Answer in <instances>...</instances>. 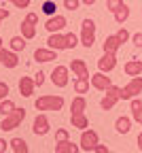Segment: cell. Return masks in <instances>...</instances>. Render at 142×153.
Listing matches in <instances>:
<instances>
[{
	"label": "cell",
	"instance_id": "cell-1",
	"mask_svg": "<svg viewBox=\"0 0 142 153\" xmlns=\"http://www.w3.org/2000/svg\"><path fill=\"white\" fill-rule=\"evenodd\" d=\"M36 111H62L64 108V98L62 96H40L34 102Z\"/></svg>",
	"mask_w": 142,
	"mask_h": 153
},
{
	"label": "cell",
	"instance_id": "cell-2",
	"mask_svg": "<svg viewBox=\"0 0 142 153\" xmlns=\"http://www.w3.org/2000/svg\"><path fill=\"white\" fill-rule=\"evenodd\" d=\"M24 119H26V108H15L11 115L2 117V121H0V130H2V132H11V130L21 126Z\"/></svg>",
	"mask_w": 142,
	"mask_h": 153
},
{
	"label": "cell",
	"instance_id": "cell-3",
	"mask_svg": "<svg viewBox=\"0 0 142 153\" xmlns=\"http://www.w3.org/2000/svg\"><path fill=\"white\" fill-rule=\"evenodd\" d=\"M95 43V22L93 19H83V26H81V45L91 49Z\"/></svg>",
	"mask_w": 142,
	"mask_h": 153
},
{
	"label": "cell",
	"instance_id": "cell-4",
	"mask_svg": "<svg viewBox=\"0 0 142 153\" xmlns=\"http://www.w3.org/2000/svg\"><path fill=\"white\" fill-rule=\"evenodd\" d=\"M140 91H142V76L138 74V76H132V81L125 87H121V100H132Z\"/></svg>",
	"mask_w": 142,
	"mask_h": 153
},
{
	"label": "cell",
	"instance_id": "cell-5",
	"mask_svg": "<svg viewBox=\"0 0 142 153\" xmlns=\"http://www.w3.org/2000/svg\"><path fill=\"white\" fill-rule=\"evenodd\" d=\"M100 145V136L93 130H83L81 134V149L83 151H95V147Z\"/></svg>",
	"mask_w": 142,
	"mask_h": 153
},
{
	"label": "cell",
	"instance_id": "cell-6",
	"mask_svg": "<svg viewBox=\"0 0 142 153\" xmlns=\"http://www.w3.org/2000/svg\"><path fill=\"white\" fill-rule=\"evenodd\" d=\"M68 72H70V66H55L51 70V83L55 87H66L68 85Z\"/></svg>",
	"mask_w": 142,
	"mask_h": 153
},
{
	"label": "cell",
	"instance_id": "cell-7",
	"mask_svg": "<svg viewBox=\"0 0 142 153\" xmlns=\"http://www.w3.org/2000/svg\"><path fill=\"white\" fill-rule=\"evenodd\" d=\"M47 45H49V49H55V51L70 49L68 36H66V34H62V32H53V34H49V38H47Z\"/></svg>",
	"mask_w": 142,
	"mask_h": 153
},
{
	"label": "cell",
	"instance_id": "cell-8",
	"mask_svg": "<svg viewBox=\"0 0 142 153\" xmlns=\"http://www.w3.org/2000/svg\"><path fill=\"white\" fill-rule=\"evenodd\" d=\"M66 26H68V19H66L64 15H53V17H49L47 22H45V28H47L49 34H53V32H62Z\"/></svg>",
	"mask_w": 142,
	"mask_h": 153
},
{
	"label": "cell",
	"instance_id": "cell-9",
	"mask_svg": "<svg viewBox=\"0 0 142 153\" xmlns=\"http://www.w3.org/2000/svg\"><path fill=\"white\" fill-rule=\"evenodd\" d=\"M49 117L45 113H38L36 115V119H34V123H32V132L36 134V136H45V134L49 132Z\"/></svg>",
	"mask_w": 142,
	"mask_h": 153
},
{
	"label": "cell",
	"instance_id": "cell-10",
	"mask_svg": "<svg viewBox=\"0 0 142 153\" xmlns=\"http://www.w3.org/2000/svg\"><path fill=\"white\" fill-rule=\"evenodd\" d=\"M110 85H112L110 76H106L102 70L95 72V74H91V87H95V89H100V91H106Z\"/></svg>",
	"mask_w": 142,
	"mask_h": 153
},
{
	"label": "cell",
	"instance_id": "cell-11",
	"mask_svg": "<svg viewBox=\"0 0 142 153\" xmlns=\"http://www.w3.org/2000/svg\"><path fill=\"white\" fill-rule=\"evenodd\" d=\"M70 70H72V74L78 76V79H89V81H91L89 68H87V64H85L83 60H72V62H70Z\"/></svg>",
	"mask_w": 142,
	"mask_h": 153
},
{
	"label": "cell",
	"instance_id": "cell-12",
	"mask_svg": "<svg viewBox=\"0 0 142 153\" xmlns=\"http://www.w3.org/2000/svg\"><path fill=\"white\" fill-rule=\"evenodd\" d=\"M0 64H4L7 68H15L17 64H19V60H17V51H9V49H0Z\"/></svg>",
	"mask_w": 142,
	"mask_h": 153
},
{
	"label": "cell",
	"instance_id": "cell-13",
	"mask_svg": "<svg viewBox=\"0 0 142 153\" xmlns=\"http://www.w3.org/2000/svg\"><path fill=\"white\" fill-rule=\"evenodd\" d=\"M115 66H117V53H104L98 60V68L102 72H110Z\"/></svg>",
	"mask_w": 142,
	"mask_h": 153
},
{
	"label": "cell",
	"instance_id": "cell-14",
	"mask_svg": "<svg viewBox=\"0 0 142 153\" xmlns=\"http://www.w3.org/2000/svg\"><path fill=\"white\" fill-rule=\"evenodd\" d=\"M34 89H36V83H34L32 76H21V79H19V94H21L24 98H30L34 94Z\"/></svg>",
	"mask_w": 142,
	"mask_h": 153
},
{
	"label": "cell",
	"instance_id": "cell-15",
	"mask_svg": "<svg viewBox=\"0 0 142 153\" xmlns=\"http://www.w3.org/2000/svg\"><path fill=\"white\" fill-rule=\"evenodd\" d=\"M121 45H123V43L119 41V36H117V34H110V36H106V38H104L102 49H104V53H117Z\"/></svg>",
	"mask_w": 142,
	"mask_h": 153
},
{
	"label": "cell",
	"instance_id": "cell-16",
	"mask_svg": "<svg viewBox=\"0 0 142 153\" xmlns=\"http://www.w3.org/2000/svg\"><path fill=\"white\" fill-rule=\"evenodd\" d=\"M34 60L36 62H53V60H57V51L55 49H36Z\"/></svg>",
	"mask_w": 142,
	"mask_h": 153
},
{
	"label": "cell",
	"instance_id": "cell-17",
	"mask_svg": "<svg viewBox=\"0 0 142 153\" xmlns=\"http://www.w3.org/2000/svg\"><path fill=\"white\" fill-rule=\"evenodd\" d=\"M78 151H81V145H74L70 138L62 140V143H55V153H78Z\"/></svg>",
	"mask_w": 142,
	"mask_h": 153
},
{
	"label": "cell",
	"instance_id": "cell-18",
	"mask_svg": "<svg viewBox=\"0 0 142 153\" xmlns=\"http://www.w3.org/2000/svg\"><path fill=\"white\" fill-rule=\"evenodd\" d=\"M123 70H125L127 76H138V74L142 72V62H140V60H129V62H125Z\"/></svg>",
	"mask_w": 142,
	"mask_h": 153
},
{
	"label": "cell",
	"instance_id": "cell-19",
	"mask_svg": "<svg viewBox=\"0 0 142 153\" xmlns=\"http://www.w3.org/2000/svg\"><path fill=\"white\" fill-rule=\"evenodd\" d=\"M85 108H87V100L83 98V96H76V98L72 100V104H70L72 115H83V113H85Z\"/></svg>",
	"mask_w": 142,
	"mask_h": 153
},
{
	"label": "cell",
	"instance_id": "cell-20",
	"mask_svg": "<svg viewBox=\"0 0 142 153\" xmlns=\"http://www.w3.org/2000/svg\"><path fill=\"white\" fill-rule=\"evenodd\" d=\"M70 123L76 130H87L89 128V119L85 117V113L83 115H70Z\"/></svg>",
	"mask_w": 142,
	"mask_h": 153
},
{
	"label": "cell",
	"instance_id": "cell-21",
	"mask_svg": "<svg viewBox=\"0 0 142 153\" xmlns=\"http://www.w3.org/2000/svg\"><path fill=\"white\" fill-rule=\"evenodd\" d=\"M21 36L28 38V41H30V38H34V36H36V24L24 19V22H21Z\"/></svg>",
	"mask_w": 142,
	"mask_h": 153
},
{
	"label": "cell",
	"instance_id": "cell-22",
	"mask_svg": "<svg viewBox=\"0 0 142 153\" xmlns=\"http://www.w3.org/2000/svg\"><path fill=\"white\" fill-rule=\"evenodd\" d=\"M115 130H117L119 134H127V132L132 130V119H129V117H119V119L115 121Z\"/></svg>",
	"mask_w": 142,
	"mask_h": 153
},
{
	"label": "cell",
	"instance_id": "cell-23",
	"mask_svg": "<svg viewBox=\"0 0 142 153\" xmlns=\"http://www.w3.org/2000/svg\"><path fill=\"white\" fill-rule=\"evenodd\" d=\"M119 100H121L119 96H115V94H106L104 98L100 100V106H102L104 111H110V108H115V104H117Z\"/></svg>",
	"mask_w": 142,
	"mask_h": 153
},
{
	"label": "cell",
	"instance_id": "cell-24",
	"mask_svg": "<svg viewBox=\"0 0 142 153\" xmlns=\"http://www.w3.org/2000/svg\"><path fill=\"white\" fill-rule=\"evenodd\" d=\"M129 106H132V117L140 123V119H142V100L132 98V100H129Z\"/></svg>",
	"mask_w": 142,
	"mask_h": 153
},
{
	"label": "cell",
	"instance_id": "cell-25",
	"mask_svg": "<svg viewBox=\"0 0 142 153\" xmlns=\"http://www.w3.org/2000/svg\"><path fill=\"white\" fill-rule=\"evenodd\" d=\"M11 147H13V153H28V143L19 136H15L11 140Z\"/></svg>",
	"mask_w": 142,
	"mask_h": 153
},
{
	"label": "cell",
	"instance_id": "cell-26",
	"mask_svg": "<svg viewBox=\"0 0 142 153\" xmlns=\"http://www.w3.org/2000/svg\"><path fill=\"white\" fill-rule=\"evenodd\" d=\"M74 91L78 94V96H83V94H87L89 91V79H74Z\"/></svg>",
	"mask_w": 142,
	"mask_h": 153
},
{
	"label": "cell",
	"instance_id": "cell-27",
	"mask_svg": "<svg viewBox=\"0 0 142 153\" xmlns=\"http://www.w3.org/2000/svg\"><path fill=\"white\" fill-rule=\"evenodd\" d=\"M15 108H17V106H15V102H13V100H9V98H4L2 102H0V115H2V117L11 115Z\"/></svg>",
	"mask_w": 142,
	"mask_h": 153
},
{
	"label": "cell",
	"instance_id": "cell-28",
	"mask_svg": "<svg viewBox=\"0 0 142 153\" xmlns=\"http://www.w3.org/2000/svg\"><path fill=\"white\" fill-rule=\"evenodd\" d=\"M127 17H129V7H127V4H123L119 11H115V22H117V24L127 22Z\"/></svg>",
	"mask_w": 142,
	"mask_h": 153
},
{
	"label": "cell",
	"instance_id": "cell-29",
	"mask_svg": "<svg viewBox=\"0 0 142 153\" xmlns=\"http://www.w3.org/2000/svg\"><path fill=\"white\" fill-rule=\"evenodd\" d=\"M40 11H43L47 17H53V15H57V13H55V11H57V4L53 2V0H45L43 7H40Z\"/></svg>",
	"mask_w": 142,
	"mask_h": 153
},
{
	"label": "cell",
	"instance_id": "cell-30",
	"mask_svg": "<svg viewBox=\"0 0 142 153\" xmlns=\"http://www.w3.org/2000/svg\"><path fill=\"white\" fill-rule=\"evenodd\" d=\"M26 41L28 38H24V36H13L11 38V49L13 51H24L26 49Z\"/></svg>",
	"mask_w": 142,
	"mask_h": 153
},
{
	"label": "cell",
	"instance_id": "cell-31",
	"mask_svg": "<svg viewBox=\"0 0 142 153\" xmlns=\"http://www.w3.org/2000/svg\"><path fill=\"white\" fill-rule=\"evenodd\" d=\"M125 2L123 0H106V9L110 11V13H115V11H119L121 7H123Z\"/></svg>",
	"mask_w": 142,
	"mask_h": 153
},
{
	"label": "cell",
	"instance_id": "cell-32",
	"mask_svg": "<svg viewBox=\"0 0 142 153\" xmlns=\"http://www.w3.org/2000/svg\"><path fill=\"white\" fill-rule=\"evenodd\" d=\"M81 4H83L81 0H64V9H68V11H76Z\"/></svg>",
	"mask_w": 142,
	"mask_h": 153
},
{
	"label": "cell",
	"instance_id": "cell-33",
	"mask_svg": "<svg viewBox=\"0 0 142 153\" xmlns=\"http://www.w3.org/2000/svg\"><path fill=\"white\" fill-rule=\"evenodd\" d=\"M62 140H68V130L59 128V130L55 132V143H62Z\"/></svg>",
	"mask_w": 142,
	"mask_h": 153
},
{
	"label": "cell",
	"instance_id": "cell-34",
	"mask_svg": "<svg viewBox=\"0 0 142 153\" xmlns=\"http://www.w3.org/2000/svg\"><path fill=\"white\" fill-rule=\"evenodd\" d=\"M117 36H119V41H121V43H127L129 38H132V36H129V32H127L125 28H121V30L117 32Z\"/></svg>",
	"mask_w": 142,
	"mask_h": 153
},
{
	"label": "cell",
	"instance_id": "cell-35",
	"mask_svg": "<svg viewBox=\"0 0 142 153\" xmlns=\"http://www.w3.org/2000/svg\"><path fill=\"white\" fill-rule=\"evenodd\" d=\"M45 76H47V74H45L43 70H38V72L34 74V83H36V87H40V85L45 83Z\"/></svg>",
	"mask_w": 142,
	"mask_h": 153
},
{
	"label": "cell",
	"instance_id": "cell-36",
	"mask_svg": "<svg viewBox=\"0 0 142 153\" xmlns=\"http://www.w3.org/2000/svg\"><path fill=\"white\" fill-rule=\"evenodd\" d=\"M7 96H9V85H7L4 81H0V102H2Z\"/></svg>",
	"mask_w": 142,
	"mask_h": 153
},
{
	"label": "cell",
	"instance_id": "cell-37",
	"mask_svg": "<svg viewBox=\"0 0 142 153\" xmlns=\"http://www.w3.org/2000/svg\"><path fill=\"white\" fill-rule=\"evenodd\" d=\"M11 2H13L17 9H28V7H30V0H11Z\"/></svg>",
	"mask_w": 142,
	"mask_h": 153
},
{
	"label": "cell",
	"instance_id": "cell-38",
	"mask_svg": "<svg viewBox=\"0 0 142 153\" xmlns=\"http://www.w3.org/2000/svg\"><path fill=\"white\" fill-rule=\"evenodd\" d=\"M132 41H134V45H136V47H140V49H142V32H136V34L132 36Z\"/></svg>",
	"mask_w": 142,
	"mask_h": 153
},
{
	"label": "cell",
	"instance_id": "cell-39",
	"mask_svg": "<svg viewBox=\"0 0 142 153\" xmlns=\"http://www.w3.org/2000/svg\"><path fill=\"white\" fill-rule=\"evenodd\" d=\"M26 19H28V22H32V24H38V15H36V13H28Z\"/></svg>",
	"mask_w": 142,
	"mask_h": 153
},
{
	"label": "cell",
	"instance_id": "cell-40",
	"mask_svg": "<svg viewBox=\"0 0 142 153\" xmlns=\"http://www.w3.org/2000/svg\"><path fill=\"white\" fill-rule=\"evenodd\" d=\"M9 145H11V143H7V140H4V138H0V153H4V151H7V147H9Z\"/></svg>",
	"mask_w": 142,
	"mask_h": 153
},
{
	"label": "cell",
	"instance_id": "cell-41",
	"mask_svg": "<svg viewBox=\"0 0 142 153\" xmlns=\"http://www.w3.org/2000/svg\"><path fill=\"white\" fill-rule=\"evenodd\" d=\"M9 15H11V13H9L7 9H0V24H2V19H7Z\"/></svg>",
	"mask_w": 142,
	"mask_h": 153
},
{
	"label": "cell",
	"instance_id": "cell-42",
	"mask_svg": "<svg viewBox=\"0 0 142 153\" xmlns=\"http://www.w3.org/2000/svg\"><path fill=\"white\" fill-rule=\"evenodd\" d=\"M138 149H140V151H142V132H140V134H138Z\"/></svg>",
	"mask_w": 142,
	"mask_h": 153
},
{
	"label": "cell",
	"instance_id": "cell-43",
	"mask_svg": "<svg viewBox=\"0 0 142 153\" xmlns=\"http://www.w3.org/2000/svg\"><path fill=\"white\" fill-rule=\"evenodd\" d=\"M81 2H83V4H87V7H89V4H93V2H95V0H81Z\"/></svg>",
	"mask_w": 142,
	"mask_h": 153
},
{
	"label": "cell",
	"instance_id": "cell-44",
	"mask_svg": "<svg viewBox=\"0 0 142 153\" xmlns=\"http://www.w3.org/2000/svg\"><path fill=\"white\" fill-rule=\"evenodd\" d=\"M2 43H4V41H2V38H0V49H2V47H4V45H2Z\"/></svg>",
	"mask_w": 142,
	"mask_h": 153
},
{
	"label": "cell",
	"instance_id": "cell-45",
	"mask_svg": "<svg viewBox=\"0 0 142 153\" xmlns=\"http://www.w3.org/2000/svg\"><path fill=\"white\" fill-rule=\"evenodd\" d=\"M4 2H11V0H4Z\"/></svg>",
	"mask_w": 142,
	"mask_h": 153
},
{
	"label": "cell",
	"instance_id": "cell-46",
	"mask_svg": "<svg viewBox=\"0 0 142 153\" xmlns=\"http://www.w3.org/2000/svg\"><path fill=\"white\" fill-rule=\"evenodd\" d=\"M140 123H142V119H140Z\"/></svg>",
	"mask_w": 142,
	"mask_h": 153
}]
</instances>
